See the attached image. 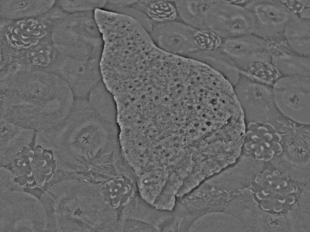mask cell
I'll return each mask as SVG.
<instances>
[{
  "label": "cell",
  "mask_w": 310,
  "mask_h": 232,
  "mask_svg": "<svg viewBox=\"0 0 310 232\" xmlns=\"http://www.w3.org/2000/svg\"><path fill=\"white\" fill-rule=\"evenodd\" d=\"M237 103L232 84L218 75L187 102L120 121V134L145 147L190 152L219 131Z\"/></svg>",
  "instance_id": "obj_1"
},
{
  "label": "cell",
  "mask_w": 310,
  "mask_h": 232,
  "mask_svg": "<svg viewBox=\"0 0 310 232\" xmlns=\"http://www.w3.org/2000/svg\"><path fill=\"white\" fill-rule=\"evenodd\" d=\"M117 121L95 112L88 99L75 98L67 116L36 131V144L51 150L58 169L95 182L118 174L124 160Z\"/></svg>",
  "instance_id": "obj_2"
},
{
  "label": "cell",
  "mask_w": 310,
  "mask_h": 232,
  "mask_svg": "<svg viewBox=\"0 0 310 232\" xmlns=\"http://www.w3.org/2000/svg\"><path fill=\"white\" fill-rule=\"evenodd\" d=\"M0 86V118L36 131L63 120L75 99L66 82L48 71L17 73Z\"/></svg>",
  "instance_id": "obj_3"
},
{
  "label": "cell",
  "mask_w": 310,
  "mask_h": 232,
  "mask_svg": "<svg viewBox=\"0 0 310 232\" xmlns=\"http://www.w3.org/2000/svg\"><path fill=\"white\" fill-rule=\"evenodd\" d=\"M48 231L117 232L118 213L106 201L101 185L70 179L50 187L40 198Z\"/></svg>",
  "instance_id": "obj_4"
},
{
  "label": "cell",
  "mask_w": 310,
  "mask_h": 232,
  "mask_svg": "<svg viewBox=\"0 0 310 232\" xmlns=\"http://www.w3.org/2000/svg\"><path fill=\"white\" fill-rule=\"evenodd\" d=\"M51 38L62 56L81 61L101 58L103 40L94 12L68 13L55 24Z\"/></svg>",
  "instance_id": "obj_5"
},
{
  "label": "cell",
  "mask_w": 310,
  "mask_h": 232,
  "mask_svg": "<svg viewBox=\"0 0 310 232\" xmlns=\"http://www.w3.org/2000/svg\"><path fill=\"white\" fill-rule=\"evenodd\" d=\"M0 193V232L48 231L46 212L38 198L24 190Z\"/></svg>",
  "instance_id": "obj_6"
},
{
  "label": "cell",
  "mask_w": 310,
  "mask_h": 232,
  "mask_svg": "<svg viewBox=\"0 0 310 232\" xmlns=\"http://www.w3.org/2000/svg\"><path fill=\"white\" fill-rule=\"evenodd\" d=\"M245 124L242 152L264 163H271L279 157L300 124L284 116L271 121Z\"/></svg>",
  "instance_id": "obj_7"
},
{
  "label": "cell",
  "mask_w": 310,
  "mask_h": 232,
  "mask_svg": "<svg viewBox=\"0 0 310 232\" xmlns=\"http://www.w3.org/2000/svg\"><path fill=\"white\" fill-rule=\"evenodd\" d=\"M66 14L55 4L41 16L18 20L0 19V44L16 50H28L51 38L54 26Z\"/></svg>",
  "instance_id": "obj_8"
},
{
  "label": "cell",
  "mask_w": 310,
  "mask_h": 232,
  "mask_svg": "<svg viewBox=\"0 0 310 232\" xmlns=\"http://www.w3.org/2000/svg\"><path fill=\"white\" fill-rule=\"evenodd\" d=\"M204 20L206 29L223 39L253 33L254 21L251 14L244 6L232 1L208 0Z\"/></svg>",
  "instance_id": "obj_9"
},
{
  "label": "cell",
  "mask_w": 310,
  "mask_h": 232,
  "mask_svg": "<svg viewBox=\"0 0 310 232\" xmlns=\"http://www.w3.org/2000/svg\"><path fill=\"white\" fill-rule=\"evenodd\" d=\"M272 90L281 114L296 123L310 124V77L281 76L272 86Z\"/></svg>",
  "instance_id": "obj_10"
},
{
  "label": "cell",
  "mask_w": 310,
  "mask_h": 232,
  "mask_svg": "<svg viewBox=\"0 0 310 232\" xmlns=\"http://www.w3.org/2000/svg\"><path fill=\"white\" fill-rule=\"evenodd\" d=\"M233 88L243 110L245 122L271 121L283 116L276 105L272 86L240 75Z\"/></svg>",
  "instance_id": "obj_11"
},
{
  "label": "cell",
  "mask_w": 310,
  "mask_h": 232,
  "mask_svg": "<svg viewBox=\"0 0 310 232\" xmlns=\"http://www.w3.org/2000/svg\"><path fill=\"white\" fill-rule=\"evenodd\" d=\"M271 163L294 179L310 183V126L300 124L279 157Z\"/></svg>",
  "instance_id": "obj_12"
},
{
  "label": "cell",
  "mask_w": 310,
  "mask_h": 232,
  "mask_svg": "<svg viewBox=\"0 0 310 232\" xmlns=\"http://www.w3.org/2000/svg\"><path fill=\"white\" fill-rule=\"evenodd\" d=\"M100 60H78L58 53L49 72L66 82L75 98L87 99L92 88L102 80Z\"/></svg>",
  "instance_id": "obj_13"
},
{
  "label": "cell",
  "mask_w": 310,
  "mask_h": 232,
  "mask_svg": "<svg viewBox=\"0 0 310 232\" xmlns=\"http://www.w3.org/2000/svg\"><path fill=\"white\" fill-rule=\"evenodd\" d=\"M243 6L252 15L253 33L266 42L284 38V30L287 24L298 17L290 12L279 0H247Z\"/></svg>",
  "instance_id": "obj_14"
},
{
  "label": "cell",
  "mask_w": 310,
  "mask_h": 232,
  "mask_svg": "<svg viewBox=\"0 0 310 232\" xmlns=\"http://www.w3.org/2000/svg\"><path fill=\"white\" fill-rule=\"evenodd\" d=\"M197 29L181 20L150 22L146 29L154 43L172 55L189 57L198 52L194 36Z\"/></svg>",
  "instance_id": "obj_15"
},
{
  "label": "cell",
  "mask_w": 310,
  "mask_h": 232,
  "mask_svg": "<svg viewBox=\"0 0 310 232\" xmlns=\"http://www.w3.org/2000/svg\"><path fill=\"white\" fill-rule=\"evenodd\" d=\"M218 49L240 74L251 62H271L267 42L253 33L223 39Z\"/></svg>",
  "instance_id": "obj_16"
},
{
  "label": "cell",
  "mask_w": 310,
  "mask_h": 232,
  "mask_svg": "<svg viewBox=\"0 0 310 232\" xmlns=\"http://www.w3.org/2000/svg\"><path fill=\"white\" fill-rule=\"evenodd\" d=\"M267 43L271 63L281 76L310 77V56L295 52L289 45L285 37Z\"/></svg>",
  "instance_id": "obj_17"
},
{
  "label": "cell",
  "mask_w": 310,
  "mask_h": 232,
  "mask_svg": "<svg viewBox=\"0 0 310 232\" xmlns=\"http://www.w3.org/2000/svg\"><path fill=\"white\" fill-rule=\"evenodd\" d=\"M0 166L8 165L16 155L35 140L36 131L0 119Z\"/></svg>",
  "instance_id": "obj_18"
},
{
  "label": "cell",
  "mask_w": 310,
  "mask_h": 232,
  "mask_svg": "<svg viewBox=\"0 0 310 232\" xmlns=\"http://www.w3.org/2000/svg\"><path fill=\"white\" fill-rule=\"evenodd\" d=\"M101 191L107 203L119 217L122 210L140 195L135 174L112 177L101 185Z\"/></svg>",
  "instance_id": "obj_19"
},
{
  "label": "cell",
  "mask_w": 310,
  "mask_h": 232,
  "mask_svg": "<svg viewBox=\"0 0 310 232\" xmlns=\"http://www.w3.org/2000/svg\"><path fill=\"white\" fill-rule=\"evenodd\" d=\"M58 169V163L52 151L35 142L32 160L34 188L25 191L40 199L48 189Z\"/></svg>",
  "instance_id": "obj_20"
},
{
  "label": "cell",
  "mask_w": 310,
  "mask_h": 232,
  "mask_svg": "<svg viewBox=\"0 0 310 232\" xmlns=\"http://www.w3.org/2000/svg\"><path fill=\"white\" fill-rule=\"evenodd\" d=\"M56 0H0V19L18 20L44 15Z\"/></svg>",
  "instance_id": "obj_21"
},
{
  "label": "cell",
  "mask_w": 310,
  "mask_h": 232,
  "mask_svg": "<svg viewBox=\"0 0 310 232\" xmlns=\"http://www.w3.org/2000/svg\"><path fill=\"white\" fill-rule=\"evenodd\" d=\"M129 7L152 22L180 20L174 1L135 0Z\"/></svg>",
  "instance_id": "obj_22"
},
{
  "label": "cell",
  "mask_w": 310,
  "mask_h": 232,
  "mask_svg": "<svg viewBox=\"0 0 310 232\" xmlns=\"http://www.w3.org/2000/svg\"><path fill=\"white\" fill-rule=\"evenodd\" d=\"M22 51L24 64L28 71L41 70L49 72L58 54L52 38Z\"/></svg>",
  "instance_id": "obj_23"
},
{
  "label": "cell",
  "mask_w": 310,
  "mask_h": 232,
  "mask_svg": "<svg viewBox=\"0 0 310 232\" xmlns=\"http://www.w3.org/2000/svg\"><path fill=\"white\" fill-rule=\"evenodd\" d=\"M284 35L294 51L302 56H310V19H293L285 27Z\"/></svg>",
  "instance_id": "obj_24"
},
{
  "label": "cell",
  "mask_w": 310,
  "mask_h": 232,
  "mask_svg": "<svg viewBox=\"0 0 310 232\" xmlns=\"http://www.w3.org/2000/svg\"><path fill=\"white\" fill-rule=\"evenodd\" d=\"M87 99L93 109L99 115L116 120V103L102 80L92 88Z\"/></svg>",
  "instance_id": "obj_25"
},
{
  "label": "cell",
  "mask_w": 310,
  "mask_h": 232,
  "mask_svg": "<svg viewBox=\"0 0 310 232\" xmlns=\"http://www.w3.org/2000/svg\"><path fill=\"white\" fill-rule=\"evenodd\" d=\"M180 19L197 29H206L204 13L208 0L174 1Z\"/></svg>",
  "instance_id": "obj_26"
},
{
  "label": "cell",
  "mask_w": 310,
  "mask_h": 232,
  "mask_svg": "<svg viewBox=\"0 0 310 232\" xmlns=\"http://www.w3.org/2000/svg\"><path fill=\"white\" fill-rule=\"evenodd\" d=\"M240 75L271 86L281 77L271 62L264 61H254L249 63Z\"/></svg>",
  "instance_id": "obj_27"
},
{
  "label": "cell",
  "mask_w": 310,
  "mask_h": 232,
  "mask_svg": "<svg viewBox=\"0 0 310 232\" xmlns=\"http://www.w3.org/2000/svg\"><path fill=\"white\" fill-rule=\"evenodd\" d=\"M107 0H57L56 4L69 14L94 12L103 9Z\"/></svg>",
  "instance_id": "obj_28"
},
{
  "label": "cell",
  "mask_w": 310,
  "mask_h": 232,
  "mask_svg": "<svg viewBox=\"0 0 310 232\" xmlns=\"http://www.w3.org/2000/svg\"><path fill=\"white\" fill-rule=\"evenodd\" d=\"M198 52H207L220 47L223 39L208 29H196L194 36Z\"/></svg>",
  "instance_id": "obj_29"
},
{
  "label": "cell",
  "mask_w": 310,
  "mask_h": 232,
  "mask_svg": "<svg viewBox=\"0 0 310 232\" xmlns=\"http://www.w3.org/2000/svg\"><path fill=\"white\" fill-rule=\"evenodd\" d=\"M279 1L290 12L298 18L310 19V0Z\"/></svg>",
  "instance_id": "obj_30"
},
{
  "label": "cell",
  "mask_w": 310,
  "mask_h": 232,
  "mask_svg": "<svg viewBox=\"0 0 310 232\" xmlns=\"http://www.w3.org/2000/svg\"><path fill=\"white\" fill-rule=\"evenodd\" d=\"M120 232H157L151 225L133 219H121L119 221Z\"/></svg>",
  "instance_id": "obj_31"
},
{
  "label": "cell",
  "mask_w": 310,
  "mask_h": 232,
  "mask_svg": "<svg viewBox=\"0 0 310 232\" xmlns=\"http://www.w3.org/2000/svg\"><path fill=\"white\" fill-rule=\"evenodd\" d=\"M0 192L12 190H24L15 180L14 174L8 168L0 166Z\"/></svg>",
  "instance_id": "obj_32"
}]
</instances>
